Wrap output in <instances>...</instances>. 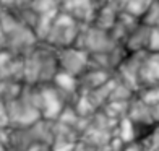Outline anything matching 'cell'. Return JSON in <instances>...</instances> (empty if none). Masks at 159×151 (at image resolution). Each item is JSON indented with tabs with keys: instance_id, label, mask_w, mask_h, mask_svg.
Wrapping results in <instances>:
<instances>
[{
	"instance_id": "cell-1",
	"label": "cell",
	"mask_w": 159,
	"mask_h": 151,
	"mask_svg": "<svg viewBox=\"0 0 159 151\" xmlns=\"http://www.w3.org/2000/svg\"><path fill=\"white\" fill-rule=\"evenodd\" d=\"M83 26L84 25H81L75 18H71L70 15H67L63 11H59V15L55 16L54 25L50 28L44 42L54 49H63V47L75 46Z\"/></svg>"
},
{
	"instance_id": "cell-3",
	"label": "cell",
	"mask_w": 159,
	"mask_h": 151,
	"mask_svg": "<svg viewBox=\"0 0 159 151\" xmlns=\"http://www.w3.org/2000/svg\"><path fill=\"white\" fill-rule=\"evenodd\" d=\"M39 94H41V116L44 120L49 122H57L60 117L62 111L65 109L70 101L67 96L55 88L52 83H44L39 85Z\"/></svg>"
},
{
	"instance_id": "cell-30",
	"label": "cell",
	"mask_w": 159,
	"mask_h": 151,
	"mask_svg": "<svg viewBox=\"0 0 159 151\" xmlns=\"http://www.w3.org/2000/svg\"><path fill=\"white\" fill-rule=\"evenodd\" d=\"M75 151H76V149H75Z\"/></svg>"
},
{
	"instance_id": "cell-18",
	"label": "cell",
	"mask_w": 159,
	"mask_h": 151,
	"mask_svg": "<svg viewBox=\"0 0 159 151\" xmlns=\"http://www.w3.org/2000/svg\"><path fill=\"white\" fill-rule=\"evenodd\" d=\"M141 23L148 25V26H156L159 23V0H154L149 5V8L141 18Z\"/></svg>"
},
{
	"instance_id": "cell-9",
	"label": "cell",
	"mask_w": 159,
	"mask_h": 151,
	"mask_svg": "<svg viewBox=\"0 0 159 151\" xmlns=\"http://www.w3.org/2000/svg\"><path fill=\"white\" fill-rule=\"evenodd\" d=\"M140 83L141 88L159 85V54L146 52L140 70Z\"/></svg>"
},
{
	"instance_id": "cell-27",
	"label": "cell",
	"mask_w": 159,
	"mask_h": 151,
	"mask_svg": "<svg viewBox=\"0 0 159 151\" xmlns=\"http://www.w3.org/2000/svg\"><path fill=\"white\" fill-rule=\"evenodd\" d=\"M94 2H96V5H98V7H101V5H102V3H106V2H109V0H94Z\"/></svg>"
},
{
	"instance_id": "cell-10",
	"label": "cell",
	"mask_w": 159,
	"mask_h": 151,
	"mask_svg": "<svg viewBox=\"0 0 159 151\" xmlns=\"http://www.w3.org/2000/svg\"><path fill=\"white\" fill-rule=\"evenodd\" d=\"M127 116H128L130 119H132V120L135 122V124H143V125H157V124H154L153 117H151L149 104L144 103V101H143L138 94H133V98L130 99Z\"/></svg>"
},
{
	"instance_id": "cell-25",
	"label": "cell",
	"mask_w": 159,
	"mask_h": 151,
	"mask_svg": "<svg viewBox=\"0 0 159 151\" xmlns=\"http://www.w3.org/2000/svg\"><path fill=\"white\" fill-rule=\"evenodd\" d=\"M5 46H7V34L3 33L2 26H0V50H2Z\"/></svg>"
},
{
	"instance_id": "cell-16",
	"label": "cell",
	"mask_w": 159,
	"mask_h": 151,
	"mask_svg": "<svg viewBox=\"0 0 159 151\" xmlns=\"http://www.w3.org/2000/svg\"><path fill=\"white\" fill-rule=\"evenodd\" d=\"M153 2H154V0H128L127 5H125V8L122 10V11H127L132 16L141 20L143 15L146 13V10L149 8V5L153 3Z\"/></svg>"
},
{
	"instance_id": "cell-29",
	"label": "cell",
	"mask_w": 159,
	"mask_h": 151,
	"mask_svg": "<svg viewBox=\"0 0 159 151\" xmlns=\"http://www.w3.org/2000/svg\"><path fill=\"white\" fill-rule=\"evenodd\" d=\"M156 26H157V28H159V23H157V25H156Z\"/></svg>"
},
{
	"instance_id": "cell-21",
	"label": "cell",
	"mask_w": 159,
	"mask_h": 151,
	"mask_svg": "<svg viewBox=\"0 0 159 151\" xmlns=\"http://www.w3.org/2000/svg\"><path fill=\"white\" fill-rule=\"evenodd\" d=\"M10 124V116H8V109L3 101H0V128H3Z\"/></svg>"
},
{
	"instance_id": "cell-7",
	"label": "cell",
	"mask_w": 159,
	"mask_h": 151,
	"mask_svg": "<svg viewBox=\"0 0 159 151\" xmlns=\"http://www.w3.org/2000/svg\"><path fill=\"white\" fill-rule=\"evenodd\" d=\"M80 132L73 127H68L62 122H54V140L50 149L52 151H75L78 140H80Z\"/></svg>"
},
{
	"instance_id": "cell-23",
	"label": "cell",
	"mask_w": 159,
	"mask_h": 151,
	"mask_svg": "<svg viewBox=\"0 0 159 151\" xmlns=\"http://www.w3.org/2000/svg\"><path fill=\"white\" fill-rule=\"evenodd\" d=\"M149 109H151V117H153L154 124L159 125V103L157 104H151Z\"/></svg>"
},
{
	"instance_id": "cell-5",
	"label": "cell",
	"mask_w": 159,
	"mask_h": 151,
	"mask_svg": "<svg viewBox=\"0 0 159 151\" xmlns=\"http://www.w3.org/2000/svg\"><path fill=\"white\" fill-rule=\"evenodd\" d=\"M144 55H146V50H143V52H130L125 57V60L115 70V76L135 93H138L141 88L140 70H141V63H143Z\"/></svg>"
},
{
	"instance_id": "cell-8",
	"label": "cell",
	"mask_w": 159,
	"mask_h": 151,
	"mask_svg": "<svg viewBox=\"0 0 159 151\" xmlns=\"http://www.w3.org/2000/svg\"><path fill=\"white\" fill-rule=\"evenodd\" d=\"M115 73L107 68H101L89 63V68L84 71L81 76H78L80 81V88H78V94H88L93 89L102 86L104 83H107L114 76Z\"/></svg>"
},
{
	"instance_id": "cell-19",
	"label": "cell",
	"mask_w": 159,
	"mask_h": 151,
	"mask_svg": "<svg viewBox=\"0 0 159 151\" xmlns=\"http://www.w3.org/2000/svg\"><path fill=\"white\" fill-rule=\"evenodd\" d=\"M30 8H33L36 13H46L59 8V0H34Z\"/></svg>"
},
{
	"instance_id": "cell-24",
	"label": "cell",
	"mask_w": 159,
	"mask_h": 151,
	"mask_svg": "<svg viewBox=\"0 0 159 151\" xmlns=\"http://www.w3.org/2000/svg\"><path fill=\"white\" fill-rule=\"evenodd\" d=\"M34 2V0H15V7L13 8H30L31 3Z\"/></svg>"
},
{
	"instance_id": "cell-12",
	"label": "cell",
	"mask_w": 159,
	"mask_h": 151,
	"mask_svg": "<svg viewBox=\"0 0 159 151\" xmlns=\"http://www.w3.org/2000/svg\"><path fill=\"white\" fill-rule=\"evenodd\" d=\"M119 15H120V10L117 8V7L112 5L111 2H106L101 7H98L93 26L99 28V30H104V31H111L112 26L117 23Z\"/></svg>"
},
{
	"instance_id": "cell-11",
	"label": "cell",
	"mask_w": 159,
	"mask_h": 151,
	"mask_svg": "<svg viewBox=\"0 0 159 151\" xmlns=\"http://www.w3.org/2000/svg\"><path fill=\"white\" fill-rule=\"evenodd\" d=\"M52 85L59 89L62 94L67 96V99L73 101L78 96V88H80V81H78V76L68 73L65 70H59L52 80Z\"/></svg>"
},
{
	"instance_id": "cell-28",
	"label": "cell",
	"mask_w": 159,
	"mask_h": 151,
	"mask_svg": "<svg viewBox=\"0 0 159 151\" xmlns=\"http://www.w3.org/2000/svg\"><path fill=\"white\" fill-rule=\"evenodd\" d=\"M0 151H5V146L2 145V143H0Z\"/></svg>"
},
{
	"instance_id": "cell-4",
	"label": "cell",
	"mask_w": 159,
	"mask_h": 151,
	"mask_svg": "<svg viewBox=\"0 0 159 151\" xmlns=\"http://www.w3.org/2000/svg\"><path fill=\"white\" fill-rule=\"evenodd\" d=\"M57 60L60 70H65L75 76H81L91 63V54L81 47L70 46L63 49H57Z\"/></svg>"
},
{
	"instance_id": "cell-13",
	"label": "cell",
	"mask_w": 159,
	"mask_h": 151,
	"mask_svg": "<svg viewBox=\"0 0 159 151\" xmlns=\"http://www.w3.org/2000/svg\"><path fill=\"white\" fill-rule=\"evenodd\" d=\"M149 31H151V26L144 25V23H140L136 26L124 42V46L127 47L128 52H143V50H146Z\"/></svg>"
},
{
	"instance_id": "cell-22",
	"label": "cell",
	"mask_w": 159,
	"mask_h": 151,
	"mask_svg": "<svg viewBox=\"0 0 159 151\" xmlns=\"http://www.w3.org/2000/svg\"><path fill=\"white\" fill-rule=\"evenodd\" d=\"M122 151H144V149L140 145V141H132V143H125V146L122 148Z\"/></svg>"
},
{
	"instance_id": "cell-26",
	"label": "cell",
	"mask_w": 159,
	"mask_h": 151,
	"mask_svg": "<svg viewBox=\"0 0 159 151\" xmlns=\"http://www.w3.org/2000/svg\"><path fill=\"white\" fill-rule=\"evenodd\" d=\"M2 8H13L15 7V0H0Z\"/></svg>"
},
{
	"instance_id": "cell-17",
	"label": "cell",
	"mask_w": 159,
	"mask_h": 151,
	"mask_svg": "<svg viewBox=\"0 0 159 151\" xmlns=\"http://www.w3.org/2000/svg\"><path fill=\"white\" fill-rule=\"evenodd\" d=\"M146 104H157L159 103V85L157 86H144L136 93Z\"/></svg>"
},
{
	"instance_id": "cell-15",
	"label": "cell",
	"mask_w": 159,
	"mask_h": 151,
	"mask_svg": "<svg viewBox=\"0 0 159 151\" xmlns=\"http://www.w3.org/2000/svg\"><path fill=\"white\" fill-rule=\"evenodd\" d=\"M114 135L119 136V138L124 143H132L136 141V130H135V122L130 119L128 116L119 119L117 125L114 128Z\"/></svg>"
},
{
	"instance_id": "cell-20",
	"label": "cell",
	"mask_w": 159,
	"mask_h": 151,
	"mask_svg": "<svg viewBox=\"0 0 159 151\" xmlns=\"http://www.w3.org/2000/svg\"><path fill=\"white\" fill-rule=\"evenodd\" d=\"M146 52L159 54V28H157V26H151V31H149V39H148V47H146Z\"/></svg>"
},
{
	"instance_id": "cell-6",
	"label": "cell",
	"mask_w": 159,
	"mask_h": 151,
	"mask_svg": "<svg viewBox=\"0 0 159 151\" xmlns=\"http://www.w3.org/2000/svg\"><path fill=\"white\" fill-rule=\"evenodd\" d=\"M59 8L81 25H93L98 5L94 0H59Z\"/></svg>"
},
{
	"instance_id": "cell-14",
	"label": "cell",
	"mask_w": 159,
	"mask_h": 151,
	"mask_svg": "<svg viewBox=\"0 0 159 151\" xmlns=\"http://www.w3.org/2000/svg\"><path fill=\"white\" fill-rule=\"evenodd\" d=\"M59 11H60V8L50 10V11H46V13H39L38 21H36V26H34V30H33L34 34H36V38L39 39V42H44L46 41L47 34L50 31V28H52V25H54L55 16L59 15Z\"/></svg>"
},
{
	"instance_id": "cell-2",
	"label": "cell",
	"mask_w": 159,
	"mask_h": 151,
	"mask_svg": "<svg viewBox=\"0 0 159 151\" xmlns=\"http://www.w3.org/2000/svg\"><path fill=\"white\" fill-rule=\"evenodd\" d=\"M119 42H115L109 31L99 30V28L93 25H84L81 33H80L78 39L75 42L76 47H81L88 50L91 55L94 54H107L117 46Z\"/></svg>"
}]
</instances>
